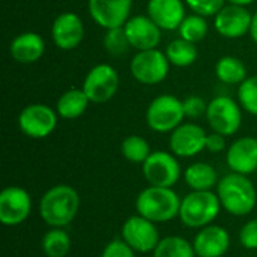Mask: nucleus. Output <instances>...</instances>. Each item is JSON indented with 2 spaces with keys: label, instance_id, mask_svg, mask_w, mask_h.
Masks as SVG:
<instances>
[{
  "label": "nucleus",
  "instance_id": "nucleus-1",
  "mask_svg": "<svg viewBox=\"0 0 257 257\" xmlns=\"http://www.w3.org/2000/svg\"><path fill=\"white\" fill-rule=\"evenodd\" d=\"M217 196L220 199L221 208L235 217L248 215L257 202V193L254 184L247 175L230 173L220 179L217 185Z\"/></svg>",
  "mask_w": 257,
  "mask_h": 257
},
{
  "label": "nucleus",
  "instance_id": "nucleus-2",
  "mask_svg": "<svg viewBox=\"0 0 257 257\" xmlns=\"http://www.w3.org/2000/svg\"><path fill=\"white\" fill-rule=\"evenodd\" d=\"M80 208L78 193L65 184L51 187L41 199L39 214L51 227H65L75 218Z\"/></svg>",
  "mask_w": 257,
  "mask_h": 257
},
{
  "label": "nucleus",
  "instance_id": "nucleus-3",
  "mask_svg": "<svg viewBox=\"0 0 257 257\" xmlns=\"http://www.w3.org/2000/svg\"><path fill=\"white\" fill-rule=\"evenodd\" d=\"M181 202L172 188L151 185L137 196L136 209L137 214L154 223H166L179 215Z\"/></svg>",
  "mask_w": 257,
  "mask_h": 257
},
{
  "label": "nucleus",
  "instance_id": "nucleus-4",
  "mask_svg": "<svg viewBox=\"0 0 257 257\" xmlns=\"http://www.w3.org/2000/svg\"><path fill=\"white\" fill-rule=\"evenodd\" d=\"M221 203L217 193L191 191L181 202V221L191 229H203L209 226L220 214Z\"/></svg>",
  "mask_w": 257,
  "mask_h": 257
},
{
  "label": "nucleus",
  "instance_id": "nucleus-5",
  "mask_svg": "<svg viewBox=\"0 0 257 257\" xmlns=\"http://www.w3.org/2000/svg\"><path fill=\"white\" fill-rule=\"evenodd\" d=\"M184 102L170 93L154 98L146 108V123L155 133H172L184 123Z\"/></svg>",
  "mask_w": 257,
  "mask_h": 257
},
{
  "label": "nucleus",
  "instance_id": "nucleus-6",
  "mask_svg": "<svg viewBox=\"0 0 257 257\" xmlns=\"http://www.w3.org/2000/svg\"><path fill=\"white\" fill-rule=\"evenodd\" d=\"M206 120L214 133L235 136L242 125V107L233 98L218 95L208 102Z\"/></svg>",
  "mask_w": 257,
  "mask_h": 257
},
{
  "label": "nucleus",
  "instance_id": "nucleus-7",
  "mask_svg": "<svg viewBox=\"0 0 257 257\" xmlns=\"http://www.w3.org/2000/svg\"><path fill=\"white\" fill-rule=\"evenodd\" d=\"M131 74L136 81L154 86L164 81L170 71V62L164 51L157 48L137 51L130 63Z\"/></svg>",
  "mask_w": 257,
  "mask_h": 257
},
{
  "label": "nucleus",
  "instance_id": "nucleus-8",
  "mask_svg": "<svg viewBox=\"0 0 257 257\" xmlns=\"http://www.w3.org/2000/svg\"><path fill=\"white\" fill-rule=\"evenodd\" d=\"M119 72L108 63H98L86 74L81 89L93 104H104L110 101L119 90Z\"/></svg>",
  "mask_w": 257,
  "mask_h": 257
},
{
  "label": "nucleus",
  "instance_id": "nucleus-9",
  "mask_svg": "<svg viewBox=\"0 0 257 257\" xmlns=\"http://www.w3.org/2000/svg\"><path fill=\"white\" fill-rule=\"evenodd\" d=\"M57 117V111L47 104H29L18 114V128L30 139H45L56 130Z\"/></svg>",
  "mask_w": 257,
  "mask_h": 257
},
{
  "label": "nucleus",
  "instance_id": "nucleus-10",
  "mask_svg": "<svg viewBox=\"0 0 257 257\" xmlns=\"http://www.w3.org/2000/svg\"><path fill=\"white\" fill-rule=\"evenodd\" d=\"M142 166L143 176L152 187L172 188L181 178V166L176 155L166 151L152 152Z\"/></svg>",
  "mask_w": 257,
  "mask_h": 257
},
{
  "label": "nucleus",
  "instance_id": "nucleus-11",
  "mask_svg": "<svg viewBox=\"0 0 257 257\" xmlns=\"http://www.w3.org/2000/svg\"><path fill=\"white\" fill-rule=\"evenodd\" d=\"M122 239L139 253H151L161 241L160 232L154 221L140 214L130 217L122 226Z\"/></svg>",
  "mask_w": 257,
  "mask_h": 257
},
{
  "label": "nucleus",
  "instance_id": "nucleus-12",
  "mask_svg": "<svg viewBox=\"0 0 257 257\" xmlns=\"http://www.w3.org/2000/svg\"><path fill=\"white\" fill-rule=\"evenodd\" d=\"M253 14L247 6L239 5H224L218 14L214 17V27L220 36L226 39H239L250 32Z\"/></svg>",
  "mask_w": 257,
  "mask_h": 257
},
{
  "label": "nucleus",
  "instance_id": "nucleus-13",
  "mask_svg": "<svg viewBox=\"0 0 257 257\" xmlns=\"http://www.w3.org/2000/svg\"><path fill=\"white\" fill-rule=\"evenodd\" d=\"M90 18L102 29L123 27L131 18L133 0H89Z\"/></svg>",
  "mask_w": 257,
  "mask_h": 257
},
{
  "label": "nucleus",
  "instance_id": "nucleus-14",
  "mask_svg": "<svg viewBox=\"0 0 257 257\" xmlns=\"http://www.w3.org/2000/svg\"><path fill=\"white\" fill-rule=\"evenodd\" d=\"M32 211L30 194L21 187H8L0 193V221L14 227L27 220Z\"/></svg>",
  "mask_w": 257,
  "mask_h": 257
},
{
  "label": "nucleus",
  "instance_id": "nucleus-15",
  "mask_svg": "<svg viewBox=\"0 0 257 257\" xmlns=\"http://www.w3.org/2000/svg\"><path fill=\"white\" fill-rule=\"evenodd\" d=\"M206 136L208 134L205 130L197 123H181L175 131L170 133V151L176 157L191 158L206 149Z\"/></svg>",
  "mask_w": 257,
  "mask_h": 257
},
{
  "label": "nucleus",
  "instance_id": "nucleus-16",
  "mask_svg": "<svg viewBox=\"0 0 257 257\" xmlns=\"http://www.w3.org/2000/svg\"><path fill=\"white\" fill-rule=\"evenodd\" d=\"M51 39L63 51L75 50L84 39V24L75 12H62L51 26Z\"/></svg>",
  "mask_w": 257,
  "mask_h": 257
},
{
  "label": "nucleus",
  "instance_id": "nucleus-17",
  "mask_svg": "<svg viewBox=\"0 0 257 257\" xmlns=\"http://www.w3.org/2000/svg\"><path fill=\"white\" fill-rule=\"evenodd\" d=\"M123 29L131 47L137 51L157 48L161 42V29L154 23L149 15L131 17L125 23Z\"/></svg>",
  "mask_w": 257,
  "mask_h": 257
},
{
  "label": "nucleus",
  "instance_id": "nucleus-18",
  "mask_svg": "<svg viewBox=\"0 0 257 257\" xmlns=\"http://www.w3.org/2000/svg\"><path fill=\"white\" fill-rule=\"evenodd\" d=\"M226 161L233 173L251 175L257 170V139L241 137L235 140L226 154Z\"/></svg>",
  "mask_w": 257,
  "mask_h": 257
},
{
  "label": "nucleus",
  "instance_id": "nucleus-19",
  "mask_svg": "<svg viewBox=\"0 0 257 257\" xmlns=\"http://www.w3.org/2000/svg\"><path fill=\"white\" fill-rule=\"evenodd\" d=\"M193 247L197 257H223L230 247L229 232L221 226L209 224L196 235Z\"/></svg>",
  "mask_w": 257,
  "mask_h": 257
},
{
  "label": "nucleus",
  "instance_id": "nucleus-20",
  "mask_svg": "<svg viewBox=\"0 0 257 257\" xmlns=\"http://www.w3.org/2000/svg\"><path fill=\"white\" fill-rule=\"evenodd\" d=\"M184 0H149L148 15L161 30H178L185 14Z\"/></svg>",
  "mask_w": 257,
  "mask_h": 257
},
{
  "label": "nucleus",
  "instance_id": "nucleus-21",
  "mask_svg": "<svg viewBox=\"0 0 257 257\" xmlns=\"http://www.w3.org/2000/svg\"><path fill=\"white\" fill-rule=\"evenodd\" d=\"M45 53V41L39 33L23 32L17 35L9 45L11 57L23 65L36 63Z\"/></svg>",
  "mask_w": 257,
  "mask_h": 257
},
{
  "label": "nucleus",
  "instance_id": "nucleus-22",
  "mask_svg": "<svg viewBox=\"0 0 257 257\" xmlns=\"http://www.w3.org/2000/svg\"><path fill=\"white\" fill-rule=\"evenodd\" d=\"M89 104H90V101L81 87L69 89L59 96V99L56 102V111L62 119L72 120V119H77L81 114H84Z\"/></svg>",
  "mask_w": 257,
  "mask_h": 257
},
{
  "label": "nucleus",
  "instance_id": "nucleus-23",
  "mask_svg": "<svg viewBox=\"0 0 257 257\" xmlns=\"http://www.w3.org/2000/svg\"><path fill=\"white\" fill-rule=\"evenodd\" d=\"M184 179L193 191H212V188L220 182L217 170L208 163H194L188 166L184 173Z\"/></svg>",
  "mask_w": 257,
  "mask_h": 257
},
{
  "label": "nucleus",
  "instance_id": "nucleus-24",
  "mask_svg": "<svg viewBox=\"0 0 257 257\" xmlns=\"http://www.w3.org/2000/svg\"><path fill=\"white\" fill-rule=\"evenodd\" d=\"M215 75L224 84H241L247 78V68L239 57L223 56L215 63Z\"/></svg>",
  "mask_w": 257,
  "mask_h": 257
},
{
  "label": "nucleus",
  "instance_id": "nucleus-25",
  "mask_svg": "<svg viewBox=\"0 0 257 257\" xmlns=\"http://www.w3.org/2000/svg\"><path fill=\"white\" fill-rule=\"evenodd\" d=\"M166 56L170 62V65L176 66V68H188L191 66L196 60H197V48L196 44L178 38L173 39L167 47H166Z\"/></svg>",
  "mask_w": 257,
  "mask_h": 257
},
{
  "label": "nucleus",
  "instance_id": "nucleus-26",
  "mask_svg": "<svg viewBox=\"0 0 257 257\" xmlns=\"http://www.w3.org/2000/svg\"><path fill=\"white\" fill-rule=\"evenodd\" d=\"M42 251L47 257H66L71 251V238L62 227H53L42 238Z\"/></svg>",
  "mask_w": 257,
  "mask_h": 257
},
{
  "label": "nucleus",
  "instance_id": "nucleus-27",
  "mask_svg": "<svg viewBox=\"0 0 257 257\" xmlns=\"http://www.w3.org/2000/svg\"><path fill=\"white\" fill-rule=\"evenodd\" d=\"M154 257H196L193 244L181 236L163 238L157 248L154 250Z\"/></svg>",
  "mask_w": 257,
  "mask_h": 257
},
{
  "label": "nucleus",
  "instance_id": "nucleus-28",
  "mask_svg": "<svg viewBox=\"0 0 257 257\" xmlns=\"http://www.w3.org/2000/svg\"><path fill=\"white\" fill-rule=\"evenodd\" d=\"M120 152L126 161L136 163V164H143L152 154L148 140L143 139L142 136L125 137L120 145Z\"/></svg>",
  "mask_w": 257,
  "mask_h": 257
},
{
  "label": "nucleus",
  "instance_id": "nucleus-29",
  "mask_svg": "<svg viewBox=\"0 0 257 257\" xmlns=\"http://www.w3.org/2000/svg\"><path fill=\"white\" fill-rule=\"evenodd\" d=\"M179 38L187 39L193 44H197L200 41H203L208 35V23H206V17L199 15V14H191L187 15L184 18V21L181 23L179 29Z\"/></svg>",
  "mask_w": 257,
  "mask_h": 257
},
{
  "label": "nucleus",
  "instance_id": "nucleus-30",
  "mask_svg": "<svg viewBox=\"0 0 257 257\" xmlns=\"http://www.w3.org/2000/svg\"><path fill=\"white\" fill-rule=\"evenodd\" d=\"M102 45L105 51L114 57L125 56L130 51V48H133L123 27H114L105 30V35L102 38Z\"/></svg>",
  "mask_w": 257,
  "mask_h": 257
},
{
  "label": "nucleus",
  "instance_id": "nucleus-31",
  "mask_svg": "<svg viewBox=\"0 0 257 257\" xmlns=\"http://www.w3.org/2000/svg\"><path fill=\"white\" fill-rule=\"evenodd\" d=\"M238 102L247 113L257 116V75L247 77L239 84Z\"/></svg>",
  "mask_w": 257,
  "mask_h": 257
},
{
  "label": "nucleus",
  "instance_id": "nucleus-32",
  "mask_svg": "<svg viewBox=\"0 0 257 257\" xmlns=\"http://www.w3.org/2000/svg\"><path fill=\"white\" fill-rule=\"evenodd\" d=\"M184 2L194 14L203 17H215L218 11L224 6L226 0H184Z\"/></svg>",
  "mask_w": 257,
  "mask_h": 257
},
{
  "label": "nucleus",
  "instance_id": "nucleus-33",
  "mask_svg": "<svg viewBox=\"0 0 257 257\" xmlns=\"http://www.w3.org/2000/svg\"><path fill=\"white\" fill-rule=\"evenodd\" d=\"M182 102H184L185 117H188V119H199L202 116H206L208 102L202 96H199V95H190Z\"/></svg>",
  "mask_w": 257,
  "mask_h": 257
},
{
  "label": "nucleus",
  "instance_id": "nucleus-34",
  "mask_svg": "<svg viewBox=\"0 0 257 257\" xmlns=\"http://www.w3.org/2000/svg\"><path fill=\"white\" fill-rule=\"evenodd\" d=\"M101 257H136V251L123 239H114L104 247Z\"/></svg>",
  "mask_w": 257,
  "mask_h": 257
},
{
  "label": "nucleus",
  "instance_id": "nucleus-35",
  "mask_svg": "<svg viewBox=\"0 0 257 257\" xmlns=\"http://www.w3.org/2000/svg\"><path fill=\"white\" fill-rule=\"evenodd\" d=\"M239 241L244 248L257 250V218L245 223L239 232Z\"/></svg>",
  "mask_w": 257,
  "mask_h": 257
},
{
  "label": "nucleus",
  "instance_id": "nucleus-36",
  "mask_svg": "<svg viewBox=\"0 0 257 257\" xmlns=\"http://www.w3.org/2000/svg\"><path fill=\"white\" fill-rule=\"evenodd\" d=\"M206 149L212 154L223 152L226 149V136L220 133H211L206 136Z\"/></svg>",
  "mask_w": 257,
  "mask_h": 257
},
{
  "label": "nucleus",
  "instance_id": "nucleus-37",
  "mask_svg": "<svg viewBox=\"0 0 257 257\" xmlns=\"http://www.w3.org/2000/svg\"><path fill=\"white\" fill-rule=\"evenodd\" d=\"M248 35H250V38L253 39V42L257 45V11L253 14V20H251V26H250Z\"/></svg>",
  "mask_w": 257,
  "mask_h": 257
},
{
  "label": "nucleus",
  "instance_id": "nucleus-38",
  "mask_svg": "<svg viewBox=\"0 0 257 257\" xmlns=\"http://www.w3.org/2000/svg\"><path fill=\"white\" fill-rule=\"evenodd\" d=\"M229 3H233V5H239V6H248L251 3H254L256 0H227Z\"/></svg>",
  "mask_w": 257,
  "mask_h": 257
}]
</instances>
